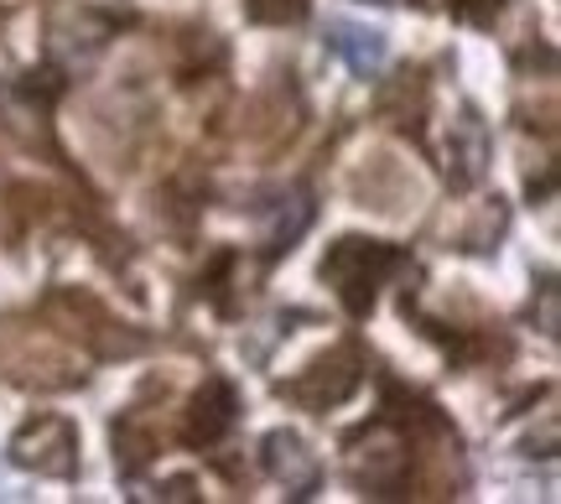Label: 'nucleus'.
<instances>
[{
    "label": "nucleus",
    "mask_w": 561,
    "mask_h": 504,
    "mask_svg": "<svg viewBox=\"0 0 561 504\" xmlns=\"http://www.w3.org/2000/svg\"><path fill=\"white\" fill-rule=\"evenodd\" d=\"M261 447H265V468H271V479H276L291 500H312V494H318L322 468H318V458L307 453V443H301L297 432H271Z\"/></svg>",
    "instance_id": "1"
},
{
    "label": "nucleus",
    "mask_w": 561,
    "mask_h": 504,
    "mask_svg": "<svg viewBox=\"0 0 561 504\" xmlns=\"http://www.w3.org/2000/svg\"><path fill=\"white\" fill-rule=\"evenodd\" d=\"M328 47H333L359 79H375V73L385 68V53H390L385 32H375V26H354V21H333V26H328Z\"/></svg>",
    "instance_id": "2"
},
{
    "label": "nucleus",
    "mask_w": 561,
    "mask_h": 504,
    "mask_svg": "<svg viewBox=\"0 0 561 504\" xmlns=\"http://www.w3.org/2000/svg\"><path fill=\"white\" fill-rule=\"evenodd\" d=\"M307 224H312V203H307V193H301V187L280 193L276 203H265V214H261L265 250H291V244L301 240V229H307Z\"/></svg>",
    "instance_id": "3"
}]
</instances>
